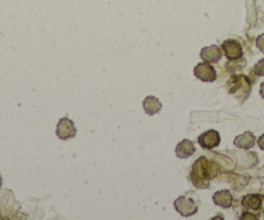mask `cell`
<instances>
[{
  "label": "cell",
  "instance_id": "e0dca14e",
  "mask_svg": "<svg viewBox=\"0 0 264 220\" xmlns=\"http://www.w3.org/2000/svg\"><path fill=\"white\" fill-rule=\"evenodd\" d=\"M1 184H3V179H1V175H0V188H1Z\"/></svg>",
  "mask_w": 264,
  "mask_h": 220
},
{
  "label": "cell",
  "instance_id": "52a82bcc",
  "mask_svg": "<svg viewBox=\"0 0 264 220\" xmlns=\"http://www.w3.org/2000/svg\"><path fill=\"white\" fill-rule=\"evenodd\" d=\"M201 58L205 62H210V64L219 62V60L222 58V50L218 46L205 47L201 51Z\"/></svg>",
  "mask_w": 264,
  "mask_h": 220
},
{
  "label": "cell",
  "instance_id": "6da1fadb",
  "mask_svg": "<svg viewBox=\"0 0 264 220\" xmlns=\"http://www.w3.org/2000/svg\"><path fill=\"white\" fill-rule=\"evenodd\" d=\"M212 165L208 162L205 157H200L193 164L190 179L194 186L200 189H206L210 186V180L215 176V172H212Z\"/></svg>",
  "mask_w": 264,
  "mask_h": 220
},
{
  "label": "cell",
  "instance_id": "2e32d148",
  "mask_svg": "<svg viewBox=\"0 0 264 220\" xmlns=\"http://www.w3.org/2000/svg\"><path fill=\"white\" fill-rule=\"evenodd\" d=\"M261 96L264 99V82L261 84Z\"/></svg>",
  "mask_w": 264,
  "mask_h": 220
},
{
  "label": "cell",
  "instance_id": "8992f818",
  "mask_svg": "<svg viewBox=\"0 0 264 220\" xmlns=\"http://www.w3.org/2000/svg\"><path fill=\"white\" fill-rule=\"evenodd\" d=\"M198 144L204 149L211 150L220 144V135L215 129H208L198 136Z\"/></svg>",
  "mask_w": 264,
  "mask_h": 220
},
{
  "label": "cell",
  "instance_id": "5b68a950",
  "mask_svg": "<svg viewBox=\"0 0 264 220\" xmlns=\"http://www.w3.org/2000/svg\"><path fill=\"white\" fill-rule=\"evenodd\" d=\"M193 73L197 79L202 80V82H214L216 79L215 69L212 68L210 62H205V61L201 62L194 68Z\"/></svg>",
  "mask_w": 264,
  "mask_h": 220
},
{
  "label": "cell",
  "instance_id": "3957f363",
  "mask_svg": "<svg viewBox=\"0 0 264 220\" xmlns=\"http://www.w3.org/2000/svg\"><path fill=\"white\" fill-rule=\"evenodd\" d=\"M174 207L176 210L177 213L180 214L181 217H192L194 214H197V205L194 202L188 197H184V196H181V197L176 198L174 202Z\"/></svg>",
  "mask_w": 264,
  "mask_h": 220
},
{
  "label": "cell",
  "instance_id": "4fadbf2b",
  "mask_svg": "<svg viewBox=\"0 0 264 220\" xmlns=\"http://www.w3.org/2000/svg\"><path fill=\"white\" fill-rule=\"evenodd\" d=\"M254 73L258 76H264V58L259 60L257 64L254 65Z\"/></svg>",
  "mask_w": 264,
  "mask_h": 220
},
{
  "label": "cell",
  "instance_id": "9c48e42d",
  "mask_svg": "<svg viewBox=\"0 0 264 220\" xmlns=\"http://www.w3.org/2000/svg\"><path fill=\"white\" fill-rule=\"evenodd\" d=\"M212 201L215 202V205L220 206L223 209H229L233 202V197L228 190H219L212 196Z\"/></svg>",
  "mask_w": 264,
  "mask_h": 220
},
{
  "label": "cell",
  "instance_id": "5bb4252c",
  "mask_svg": "<svg viewBox=\"0 0 264 220\" xmlns=\"http://www.w3.org/2000/svg\"><path fill=\"white\" fill-rule=\"evenodd\" d=\"M257 47L259 48L262 54H264V34L259 35L257 38Z\"/></svg>",
  "mask_w": 264,
  "mask_h": 220
},
{
  "label": "cell",
  "instance_id": "ba28073f",
  "mask_svg": "<svg viewBox=\"0 0 264 220\" xmlns=\"http://www.w3.org/2000/svg\"><path fill=\"white\" fill-rule=\"evenodd\" d=\"M196 152V148H194V144H193L190 140H183L180 141L179 144L176 145V149H175V153L176 156L181 160H185V158H189V157L194 154Z\"/></svg>",
  "mask_w": 264,
  "mask_h": 220
},
{
  "label": "cell",
  "instance_id": "9a60e30c",
  "mask_svg": "<svg viewBox=\"0 0 264 220\" xmlns=\"http://www.w3.org/2000/svg\"><path fill=\"white\" fill-rule=\"evenodd\" d=\"M258 145H259V148H261L262 150H264V135H262V136L258 139Z\"/></svg>",
  "mask_w": 264,
  "mask_h": 220
},
{
  "label": "cell",
  "instance_id": "7c38bea8",
  "mask_svg": "<svg viewBox=\"0 0 264 220\" xmlns=\"http://www.w3.org/2000/svg\"><path fill=\"white\" fill-rule=\"evenodd\" d=\"M242 206L247 210L258 211L262 207V198L258 194H247L242 198Z\"/></svg>",
  "mask_w": 264,
  "mask_h": 220
},
{
  "label": "cell",
  "instance_id": "30bf717a",
  "mask_svg": "<svg viewBox=\"0 0 264 220\" xmlns=\"http://www.w3.org/2000/svg\"><path fill=\"white\" fill-rule=\"evenodd\" d=\"M255 141H257V139L254 136V133L247 131V132L242 133L234 139V145L241 149H251L255 145Z\"/></svg>",
  "mask_w": 264,
  "mask_h": 220
},
{
  "label": "cell",
  "instance_id": "277c9868",
  "mask_svg": "<svg viewBox=\"0 0 264 220\" xmlns=\"http://www.w3.org/2000/svg\"><path fill=\"white\" fill-rule=\"evenodd\" d=\"M223 54L226 55V57L230 61L240 60L244 55L241 44L234 40V39H226V42H223L222 44Z\"/></svg>",
  "mask_w": 264,
  "mask_h": 220
},
{
  "label": "cell",
  "instance_id": "7a4b0ae2",
  "mask_svg": "<svg viewBox=\"0 0 264 220\" xmlns=\"http://www.w3.org/2000/svg\"><path fill=\"white\" fill-rule=\"evenodd\" d=\"M57 137L60 140H69L76 135V128L74 126V122L69 118H61L58 123H57L56 128Z\"/></svg>",
  "mask_w": 264,
  "mask_h": 220
},
{
  "label": "cell",
  "instance_id": "8fae6325",
  "mask_svg": "<svg viewBox=\"0 0 264 220\" xmlns=\"http://www.w3.org/2000/svg\"><path fill=\"white\" fill-rule=\"evenodd\" d=\"M143 108L148 115H154L159 113V110L162 109V104L154 96H148L147 99L143 101Z\"/></svg>",
  "mask_w": 264,
  "mask_h": 220
}]
</instances>
